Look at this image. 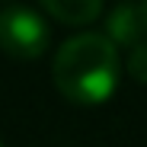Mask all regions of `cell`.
<instances>
[{
  "label": "cell",
  "mask_w": 147,
  "mask_h": 147,
  "mask_svg": "<svg viewBox=\"0 0 147 147\" xmlns=\"http://www.w3.org/2000/svg\"><path fill=\"white\" fill-rule=\"evenodd\" d=\"M58 93L74 106H102L118 90V48L102 32H80L67 38L51 64Z\"/></svg>",
  "instance_id": "cell-1"
},
{
  "label": "cell",
  "mask_w": 147,
  "mask_h": 147,
  "mask_svg": "<svg viewBox=\"0 0 147 147\" xmlns=\"http://www.w3.org/2000/svg\"><path fill=\"white\" fill-rule=\"evenodd\" d=\"M0 48L19 61H35L48 48V22L26 3H10L0 10Z\"/></svg>",
  "instance_id": "cell-2"
},
{
  "label": "cell",
  "mask_w": 147,
  "mask_h": 147,
  "mask_svg": "<svg viewBox=\"0 0 147 147\" xmlns=\"http://www.w3.org/2000/svg\"><path fill=\"white\" fill-rule=\"evenodd\" d=\"M106 38L118 48H131L141 38H147V26H144V16L138 10V0H118V3L109 10L106 16Z\"/></svg>",
  "instance_id": "cell-3"
},
{
  "label": "cell",
  "mask_w": 147,
  "mask_h": 147,
  "mask_svg": "<svg viewBox=\"0 0 147 147\" xmlns=\"http://www.w3.org/2000/svg\"><path fill=\"white\" fill-rule=\"evenodd\" d=\"M42 10L64 26H90L102 13V0H38Z\"/></svg>",
  "instance_id": "cell-4"
},
{
  "label": "cell",
  "mask_w": 147,
  "mask_h": 147,
  "mask_svg": "<svg viewBox=\"0 0 147 147\" xmlns=\"http://www.w3.org/2000/svg\"><path fill=\"white\" fill-rule=\"evenodd\" d=\"M128 74L138 83H147V38L128 48Z\"/></svg>",
  "instance_id": "cell-5"
},
{
  "label": "cell",
  "mask_w": 147,
  "mask_h": 147,
  "mask_svg": "<svg viewBox=\"0 0 147 147\" xmlns=\"http://www.w3.org/2000/svg\"><path fill=\"white\" fill-rule=\"evenodd\" d=\"M138 10H141V16H144V26H147V0H138Z\"/></svg>",
  "instance_id": "cell-6"
},
{
  "label": "cell",
  "mask_w": 147,
  "mask_h": 147,
  "mask_svg": "<svg viewBox=\"0 0 147 147\" xmlns=\"http://www.w3.org/2000/svg\"><path fill=\"white\" fill-rule=\"evenodd\" d=\"M0 147H3V144H0Z\"/></svg>",
  "instance_id": "cell-7"
}]
</instances>
